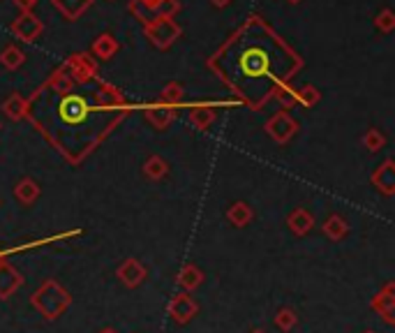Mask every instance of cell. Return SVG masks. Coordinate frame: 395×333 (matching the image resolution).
I'll return each instance as SVG.
<instances>
[]
</instances>
